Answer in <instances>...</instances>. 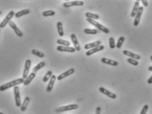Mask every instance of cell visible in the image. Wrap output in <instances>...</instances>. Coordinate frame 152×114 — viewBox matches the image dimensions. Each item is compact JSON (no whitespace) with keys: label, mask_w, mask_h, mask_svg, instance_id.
<instances>
[{"label":"cell","mask_w":152,"mask_h":114,"mask_svg":"<svg viewBox=\"0 0 152 114\" xmlns=\"http://www.w3.org/2000/svg\"><path fill=\"white\" fill-rule=\"evenodd\" d=\"M24 79L22 78L13 80L12 81H10L9 82H7V83L4 84L3 85L0 86V91L1 92H3V91L6 90L7 89L11 88V87L16 86L20 84L24 83Z\"/></svg>","instance_id":"obj_1"},{"label":"cell","mask_w":152,"mask_h":114,"mask_svg":"<svg viewBox=\"0 0 152 114\" xmlns=\"http://www.w3.org/2000/svg\"><path fill=\"white\" fill-rule=\"evenodd\" d=\"M87 22H89L90 24H93V26H95L98 29H99L100 31H102L103 32H104L105 34H109L110 30H109V28H107V27L104 26V25H102V24L99 23L97 21H96L95 20H93V19H91V18H87Z\"/></svg>","instance_id":"obj_2"},{"label":"cell","mask_w":152,"mask_h":114,"mask_svg":"<svg viewBox=\"0 0 152 114\" xmlns=\"http://www.w3.org/2000/svg\"><path fill=\"white\" fill-rule=\"evenodd\" d=\"M14 100H15V104H16V107H20L21 106V98H20V90L18 86H16L14 87Z\"/></svg>","instance_id":"obj_3"},{"label":"cell","mask_w":152,"mask_h":114,"mask_svg":"<svg viewBox=\"0 0 152 114\" xmlns=\"http://www.w3.org/2000/svg\"><path fill=\"white\" fill-rule=\"evenodd\" d=\"M14 12L13 11H10L8 14H7V16H5V18H4L3 20H2V22L0 23V28H3L7 25V24H9V22L11 21V19L13 18V16H14Z\"/></svg>","instance_id":"obj_4"},{"label":"cell","mask_w":152,"mask_h":114,"mask_svg":"<svg viewBox=\"0 0 152 114\" xmlns=\"http://www.w3.org/2000/svg\"><path fill=\"white\" fill-rule=\"evenodd\" d=\"M78 108V106L77 104H70V105L65 106H62L56 110V112L58 113L64 112H66V111H70L73 110H76Z\"/></svg>","instance_id":"obj_5"},{"label":"cell","mask_w":152,"mask_h":114,"mask_svg":"<svg viewBox=\"0 0 152 114\" xmlns=\"http://www.w3.org/2000/svg\"><path fill=\"white\" fill-rule=\"evenodd\" d=\"M31 65H32V61L30 60H27L24 65V69L23 74H22V78L25 80L28 77L29 74V71L30 69Z\"/></svg>","instance_id":"obj_6"},{"label":"cell","mask_w":152,"mask_h":114,"mask_svg":"<svg viewBox=\"0 0 152 114\" xmlns=\"http://www.w3.org/2000/svg\"><path fill=\"white\" fill-rule=\"evenodd\" d=\"M84 5V2L82 1H72V2H67L63 4V6L66 8L74 7V6H82Z\"/></svg>","instance_id":"obj_7"},{"label":"cell","mask_w":152,"mask_h":114,"mask_svg":"<svg viewBox=\"0 0 152 114\" xmlns=\"http://www.w3.org/2000/svg\"><path fill=\"white\" fill-rule=\"evenodd\" d=\"M99 91H100L102 94L106 95V96L110 98L111 99H115V98H117L116 94H114V93L111 92L110 91L107 90V89L104 88V87H100V88H99Z\"/></svg>","instance_id":"obj_8"},{"label":"cell","mask_w":152,"mask_h":114,"mask_svg":"<svg viewBox=\"0 0 152 114\" xmlns=\"http://www.w3.org/2000/svg\"><path fill=\"white\" fill-rule=\"evenodd\" d=\"M144 11V7H140L139 9H138V11L136 13V16L134 17V25L135 26H137L139 24L140 20V18H141V16L142 14Z\"/></svg>","instance_id":"obj_9"},{"label":"cell","mask_w":152,"mask_h":114,"mask_svg":"<svg viewBox=\"0 0 152 114\" xmlns=\"http://www.w3.org/2000/svg\"><path fill=\"white\" fill-rule=\"evenodd\" d=\"M9 26H11V28L13 29V30H14V33H15V34H16L17 35L18 37H22V36H23V33H22V32L20 29L17 27V26L16 25V24L14 23V22L12 21V20H11V21L9 22Z\"/></svg>","instance_id":"obj_10"},{"label":"cell","mask_w":152,"mask_h":114,"mask_svg":"<svg viewBox=\"0 0 152 114\" xmlns=\"http://www.w3.org/2000/svg\"><path fill=\"white\" fill-rule=\"evenodd\" d=\"M58 52H69V53H73L75 52V48L70 47V46H58L56 48Z\"/></svg>","instance_id":"obj_11"},{"label":"cell","mask_w":152,"mask_h":114,"mask_svg":"<svg viewBox=\"0 0 152 114\" xmlns=\"http://www.w3.org/2000/svg\"><path fill=\"white\" fill-rule=\"evenodd\" d=\"M74 72H75V69H73V68H71V69H70L69 70H68V71H65L64 72H63V73L60 74L59 76H57V78H57L58 80H62L63 78H66L67 76H70L71 74H73Z\"/></svg>","instance_id":"obj_12"},{"label":"cell","mask_w":152,"mask_h":114,"mask_svg":"<svg viewBox=\"0 0 152 114\" xmlns=\"http://www.w3.org/2000/svg\"><path fill=\"white\" fill-rule=\"evenodd\" d=\"M104 49V46L102 45H100L98 47H96L95 48H93V49H91L89 50H88L86 52V56H92L93 54H95V53L99 52L100 51H102Z\"/></svg>","instance_id":"obj_13"},{"label":"cell","mask_w":152,"mask_h":114,"mask_svg":"<svg viewBox=\"0 0 152 114\" xmlns=\"http://www.w3.org/2000/svg\"><path fill=\"white\" fill-rule=\"evenodd\" d=\"M70 38H71V40L72 41V43L74 45V48H75V50L77 51V52H79L81 50V47L80 46H79V42H78V40L77 39L76 35L74 34H72L70 36Z\"/></svg>","instance_id":"obj_14"},{"label":"cell","mask_w":152,"mask_h":114,"mask_svg":"<svg viewBox=\"0 0 152 114\" xmlns=\"http://www.w3.org/2000/svg\"><path fill=\"white\" fill-rule=\"evenodd\" d=\"M101 62L104 64H107V65L114 66V67H116V66L118 65V62H117L114 61V60H109V59H107V58H102L101 59Z\"/></svg>","instance_id":"obj_15"},{"label":"cell","mask_w":152,"mask_h":114,"mask_svg":"<svg viewBox=\"0 0 152 114\" xmlns=\"http://www.w3.org/2000/svg\"><path fill=\"white\" fill-rule=\"evenodd\" d=\"M56 79V76L55 75L52 74V76H51V78H50V81H49L48 85H47V86L46 91L47 92H51V91L52 90V89L54 86V82H55Z\"/></svg>","instance_id":"obj_16"},{"label":"cell","mask_w":152,"mask_h":114,"mask_svg":"<svg viewBox=\"0 0 152 114\" xmlns=\"http://www.w3.org/2000/svg\"><path fill=\"white\" fill-rule=\"evenodd\" d=\"M101 43H102L101 41H100V40H97L96 42H92V43H90V44H87L86 45H85L84 48L85 50L93 49V48H95L98 47V46L101 45Z\"/></svg>","instance_id":"obj_17"},{"label":"cell","mask_w":152,"mask_h":114,"mask_svg":"<svg viewBox=\"0 0 152 114\" xmlns=\"http://www.w3.org/2000/svg\"><path fill=\"white\" fill-rule=\"evenodd\" d=\"M123 54L125 55V56H129L130 57V58H132V59H134V60H139L140 59V56L139 55H137V54H134V53L131 52H130V51H128V50H123Z\"/></svg>","instance_id":"obj_18"},{"label":"cell","mask_w":152,"mask_h":114,"mask_svg":"<svg viewBox=\"0 0 152 114\" xmlns=\"http://www.w3.org/2000/svg\"><path fill=\"white\" fill-rule=\"evenodd\" d=\"M36 76V74L35 72H31L30 74H29L28 77L24 80V86H28L29 84L34 79V78Z\"/></svg>","instance_id":"obj_19"},{"label":"cell","mask_w":152,"mask_h":114,"mask_svg":"<svg viewBox=\"0 0 152 114\" xmlns=\"http://www.w3.org/2000/svg\"><path fill=\"white\" fill-rule=\"evenodd\" d=\"M30 98H29L28 96H27V97H26V98H24L23 103H22V104L21 106H20V110H21L22 112L26 111L29 103H30Z\"/></svg>","instance_id":"obj_20"},{"label":"cell","mask_w":152,"mask_h":114,"mask_svg":"<svg viewBox=\"0 0 152 114\" xmlns=\"http://www.w3.org/2000/svg\"><path fill=\"white\" fill-rule=\"evenodd\" d=\"M139 7H140V2L139 1H136V2H135V4H134V7H133V9H132V13H131V16H132V17H135L136 13L138 12Z\"/></svg>","instance_id":"obj_21"},{"label":"cell","mask_w":152,"mask_h":114,"mask_svg":"<svg viewBox=\"0 0 152 114\" xmlns=\"http://www.w3.org/2000/svg\"><path fill=\"white\" fill-rule=\"evenodd\" d=\"M30 13V11L29 9H24V10H22V11H18V12L15 13L14 16H15L16 18H20V17L24 16V15L29 14Z\"/></svg>","instance_id":"obj_22"},{"label":"cell","mask_w":152,"mask_h":114,"mask_svg":"<svg viewBox=\"0 0 152 114\" xmlns=\"http://www.w3.org/2000/svg\"><path fill=\"white\" fill-rule=\"evenodd\" d=\"M44 66H45V62H40V64H38V65H36V66L33 68L32 69L33 72H35V73H36L37 71H38L39 70H40V69H41V68H43Z\"/></svg>","instance_id":"obj_23"},{"label":"cell","mask_w":152,"mask_h":114,"mask_svg":"<svg viewBox=\"0 0 152 114\" xmlns=\"http://www.w3.org/2000/svg\"><path fill=\"white\" fill-rule=\"evenodd\" d=\"M56 26H57L58 32L60 36H64V30H63V26L62 22H58L56 23Z\"/></svg>","instance_id":"obj_24"},{"label":"cell","mask_w":152,"mask_h":114,"mask_svg":"<svg viewBox=\"0 0 152 114\" xmlns=\"http://www.w3.org/2000/svg\"><path fill=\"white\" fill-rule=\"evenodd\" d=\"M85 16H87V18H91V19H93V20H98V19L100 18V16H99V14L89 13V12H87V13H85Z\"/></svg>","instance_id":"obj_25"},{"label":"cell","mask_w":152,"mask_h":114,"mask_svg":"<svg viewBox=\"0 0 152 114\" xmlns=\"http://www.w3.org/2000/svg\"><path fill=\"white\" fill-rule=\"evenodd\" d=\"M125 38L124 36H121V37H119V38L118 39V41H117V42L116 44V48L117 49H119V48H121L122 47V46L123 44V42L124 41H125Z\"/></svg>","instance_id":"obj_26"},{"label":"cell","mask_w":152,"mask_h":114,"mask_svg":"<svg viewBox=\"0 0 152 114\" xmlns=\"http://www.w3.org/2000/svg\"><path fill=\"white\" fill-rule=\"evenodd\" d=\"M52 71H47V73H46V74H45V76H43V81L44 82H47L51 78V76H52Z\"/></svg>","instance_id":"obj_27"},{"label":"cell","mask_w":152,"mask_h":114,"mask_svg":"<svg viewBox=\"0 0 152 114\" xmlns=\"http://www.w3.org/2000/svg\"><path fill=\"white\" fill-rule=\"evenodd\" d=\"M84 32L87 34H97L98 31L96 29H91V28H85L84 30Z\"/></svg>","instance_id":"obj_28"},{"label":"cell","mask_w":152,"mask_h":114,"mask_svg":"<svg viewBox=\"0 0 152 114\" xmlns=\"http://www.w3.org/2000/svg\"><path fill=\"white\" fill-rule=\"evenodd\" d=\"M58 44L59 45H64V46H70V42L69 41H67V40H62V39H58L56 41Z\"/></svg>","instance_id":"obj_29"},{"label":"cell","mask_w":152,"mask_h":114,"mask_svg":"<svg viewBox=\"0 0 152 114\" xmlns=\"http://www.w3.org/2000/svg\"><path fill=\"white\" fill-rule=\"evenodd\" d=\"M32 54H34V56H36L39 57L40 58H44V54L41 52H40L39 50H32Z\"/></svg>","instance_id":"obj_30"},{"label":"cell","mask_w":152,"mask_h":114,"mask_svg":"<svg viewBox=\"0 0 152 114\" xmlns=\"http://www.w3.org/2000/svg\"><path fill=\"white\" fill-rule=\"evenodd\" d=\"M55 14V12L52 10H49V11H45L43 13V16H54Z\"/></svg>","instance_id":"obj_31"},{"label":"cell","mask_w":152,"mask_h":114,"mask_svg":"<svg viewBox=\"0 0 152 114\" xmlns=\"http://www.w3.org/2000/svg\"><path fill=\"white\" fill-rule=\"evenodd\" d=\"M109 47L111 49H114L116 47V44H115V39L113 37H110L109 39Z\"/></svg>","instance_id":"obj_32"},{"label":"cell","mask_w":152,"mask_h":114,"mask_svg":"<svg viewBox=\"0 0 152 114\" xmlns=\"http://www.w3.org/2000/svg\"><path fill=\"white\" fill-rule=\"evenodd\" d=\"M127 62L128 63H129L130 64H131V65H134V66H137V65H138V62L137 61V60H134V59H132V58H128L127 60Z\"/></svg>","instance_id":"obj_33"},{"label":"cell","mask_w":152,"mask_h":114,"mask_svg":"<svg viewBox=\"0 0 152 114\" xmlns=\"http://www.w3.org/2000/svg\"><path fill=\"white\" fill-rule=\"evenodd\" d=\"M149 109V106L148 105H144V106L143 107L142 110L140 114H146L147 112L148 111Z\"/></svg>","instance_id":"obj_34"},{"label":"cell","mask_w":152,"mask_h":114,"mask_svg":"<svg viewBox=\"0 0 152 114\" xmlns=\"http://www.w3.org/2000/svg\"><path fill=\"white\" fill-rule=\"evenodd\" d=\"M142 3L144 7H148V1H146V0H142Z\"/></svg>","instance_id":"obj_35"},{"label":"cell","mask_w":152,"mask_h":114,"mask_svg":"<svg viewBox=\"0 0 152 114\" xmlns=\"http://www.w3.org/2000/svg\"><path fill=\"white\" fill-rule=\"evenodd\" d=\"M101 114V108H100V107H97L96 109V114Z\"/></svg>","instance_id":"obj_36"},{"label":"cell","mask_w":152,"mask_h":114,"mask_svg":"<svg viewBox=\"0 0 152 114\" xmlns=\"http://www.w3.org/2000/svg\"><path fill=\"white\" fill-rule=\"evenodd\" d=\"M148 84H152V76H151L150 78L148 80Z\"/></svg>","instance_id":"obj_37"},{"label":"cell","mask_w":152,"mask_h":114,"mask_svg":"<svg viewBox=\"0 0 152 114\" xmlns=\"http://www.w3.org/2000/svg\"><path fill=\"white\" fill-rule=\"evenodd\" d=\"M148 70L150 71H152V66H150V67H148Z\"/></svg>","instance_id":"obj_38"},{"label":"cell","mask_w":152,"mask_h":114,"mask_svg":"<svg viewBox=\"0 0 152 114\" xmlns=\"http://www.w3.org/2000/svg\"><path fill=\"white\" fill-rule=\"evenodd\" d=\"M150 59H151V60H152V56H151V57H150Z\"/></svg>","instance_id":"obj_39"},{"label":"cell","mask_w":152,"mask_h":114,"mask_svg":"<svg viewBox=\"0 0 152 114\" xmlns=\"http://www.w3.org/2000/svg\"><path fill=\"white\" fill-rule=\"evenodd\" d=\"M1 14V11H0V14Z\"/></svg>","instance_id":"obj_40"},{"label":"cell","mask_w":152,"mask_h":114,"mask_svg":"<svg viewBox=\"0 0 152 114\" xmlns=\"http://www.w3.org/2000/svg\"><path fill=\"white\" fill-rule=\"evenodd\" d=\"M0 114H3V113H1V112H0Z\"/></svg>","instance_id":"obj_41"}]
</instances>
